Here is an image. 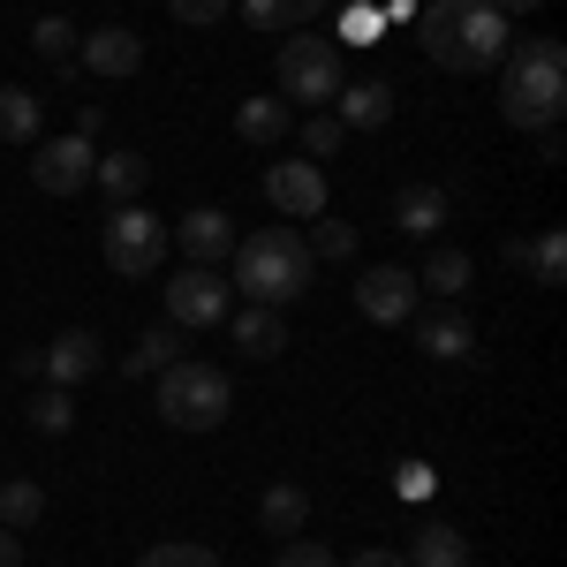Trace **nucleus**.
Listing matches in <instances>:
<instances>
[{
	"label": "nucleus",
	"mask_w": 567,
	"mask_h": 567,
	"mask_svg": "<svg viewBox=\"0 0 567 567\" xmlns=\"http://www.w3.org/2000/svg\"><path fill=\"white\" fill-rule=\"evenodd\" d=\"M175 355H182V326H152V333L130 349V371H136V379H144V371H167Z\"/></svg>",
	"instance_id": "obj_27"
},
{
	"label": "nucleus",
	"mask_w": 567,
	"mask_h": 567,
	"mask_svg": "<svg viewBox=\"0 0 567 567\" xmlns=\"http://www.w3.org/2000/svg\"><path fill=\"white\" fill-rule=\"evenodd\" d=\"M227 341L250 355V363H272V355L288 349V318L265 310V303H243V310H227Z\"/></svg>",
	"instance_id": "obj_13"
},
{
	"label": "nucleus",
	"mask_w": 567,
	"mask_h": 567,
	"mask_svg": "<svg viewBox=\"0 0 567 567\" xmlns=\"http://www.w3.org/2000/svg\"><path fill=\"white\" fill-rule=\"evenodd\" d=\"M136 567H219L213 545H197V537H167V545H152Z\"/></svg>",
	"instance_id": "obj_29"
},
{
	"label": "nucleus",
	"mask_w": 567,
	"mask_h": 567,
	"mask_svg": "<svg viewBox=\"0 0 567 567\" xmlns=\"http://www.w3.org/2000/svg\"><path fill=\"white\" fill-rule=\"evenodd\" d=\"M175 243L189 250V265H219V258H235V219L213 213V205H197V213L175 219Z\"/></svg>",
	"instance_id": "obj_15"
},
{
	"label": "nucleus",
	"mask_w": 567,
	"mask_h": 567,
	"mask_svg": "<svg viewBox=\"0 0 567 567\" xmlns=\"http://www.w3.org/2000/svg\"><path fill=\"white\" fill-rule=\"evenodd\" d=\"M333 122L341 130H386L393 122V84L386 76H355V84L333 91Z\"/></svg>",
	"instance_id": "obj_14"
},
{
	"label": "nucleus",
	"mask_w": 567,
	"mask_h": 567,
	"mask_svg": "<svg viewBox=\"0 0 567 567\" xmlns=\"http://www.w3.org/2000/svg\"><path fill=\"white\" fill-rule=\"evenodd\" d=\"M416 288H432V296H446V303H462V296L477 288V265H470V250L439 243L432 258H424V272H416Z\"/></svg>",
	"instance_id": "obj_21"
},
{
	"label": "nucleus",
	"mask_w": 567,
	"mask_h": 567,
	"mask_svg": "<svg viewBox=\"0 0 567 567\" xmlns=\"http://www.w3.org/2000/svg\"><path fill=\"white\" fill-rule=\"evenodd\" d=\"M265 205L288 219H318L326 213V167L318 159H280V167H265Z\"/></svg>",
	"instance_id": "obj_10"
},
{
	"label": "nucleus",
	"mask_w": 567,
	"mask_h": 567,
	"mask_svg": "<svg viewBox=\"0 0 567 567\" xmlns=\"http://www.w3.org/2000/svg\"><path fill=\"white\" fill-rule=\"evenodd\" d=\"M416 45L432 53V69L446 76H492L515 45V23L492 8V0H432L416 16Z\"/></svg>",
	"instance_id": "obj_1"
},
{
	"label": "nucleus",
	"mask_w": 567,
	"mask_h": 567,
	"mask_svg": "<svg viewBox=\"0 0 567 567\" xmlns=\"http://www.w3.org/2000/svg\"><path fill=\"white\" fill-rule=\"evenodd\" d=\"M91 182H99V197H106V205H136V197H144V182H152V159H144V152H106V159L91 167Z\"/></svg>",
	"instance_id": "obj_20"
},
{
	"label": "nucleus",
	"mask_w": 567,
	"mask_h": 567,
	"mask_svg": "<svg viewBox=\"0 0 567 567\" xmlns=\"http://www.w3.org/2000/svg\"><path fill=\"white\" fill-rule=\"evenodd\" d=\"M76 424V401H69V386H45L39 401H31V432H45V439H61Z\"/></svg>",
	"instance_id": "obj_30"
},
{
	"label": "nucleus",
	"mask_w": 567,
	"mask_h": 567,
	"mask_svg": "<svg viewBox=\"0 0 567 567\" xmlns=\"http://www.w3.org/2000/svg\"><path fill=\"white\" fill-rule=\"evenodd\" d=\"M235 8H243L258 31H296V23H310L326 0H235Z\"/></svg>",
	"instance_id": "obj_25"
},
{
	"label": "nucleus",
	"mask_w": 567,
	"mask_h": 567,
	"mask_svg": "<svg viewBox=\"0 0 567 567\" xmlns=\"http://www.w3.org/2000/svg\"><path fill=\"white\" fill-rule=\"evenodd\" d=\"M296 136H303V159H318V167H326V159H333V152H341V122H333V114H310V122H296Z\"/></svg>",
	"instance_id": "obj_32"
},
{
	"label": "nucleus",
	"mask_w": 567,
	"mask_h": 567,
	"mask_svg": "<svg viewBox=\"0 0 567 567\" xmlns=\"http://www.w3.org/2000/svg\"><path fill=\"white\" fill-rule=\"evenodd\" d=\"M310 272H318V258L303 250L296 227H258V235L235 243V288L265 310H288L310 288Z\"/></svg>",
	"instance_id": "obj_3"
},
{
	"label": "nucleus",
	"mask_w": 567,
	"mask_h": 567,
	"mask_svg": "<svg viewBox=\"0 0 567 567\" xmlns=\"http://www.w3.org/2000/svg\"><path fill=\"white\" fill-rule=\"evenodd\" d=\"M84 69L91 76H136L144 69V39L136 31H122V23H106V31H84Z\"/></svg>",
	"instance_id": "obj_17"
},
{
	"label": "nucleus",
	"mask_w": 567,
	"mask_h": 567,
	"mask_svg": "<svg viewBox=\"0 0 567 567\" xmlns=\"http://www.w3.org/2000/svg\"><path fill=\"white\" fill-rule=\"evenodd\" d=\"M409 567H470V537L454 523H416V537H409V553H401Z\"/></svg>",
	"instance_id": "obj_19"
},
{
	"label": "nucleus",
	"mask_w": 567,
	"mask_h": 567,
	"mask_svg": "<svg viewBox=\"0 0 567 567\" xmlns=\"http://www.w3.org/2000/svg\"><path fill=\"white\" fill-rule=\"evenodd\" d=\"M258 515H265V529H272V537H303V523H310V492H303V484H265Z\"/></svg>",
	"instance_id": "obj_23"
},
{
	"label": "nucleus",
	"mask_w": 567,
	"mask_h": 567,
	"mask_svg": "<svg viewBox=\"0 0 567 567\" xmlns=\"http://www.w3.org/2000/svg\"><path fill=\"white\" fill-rule=\"evenodd\" d=\"M303 250H310V258H333V265H341V258H355V227H349V219H333V213H318V235H310Z\"/></svg>",
	"instance_id": "obj_31"
},
{
	"label": "nucleus",
	"mask_w": 567,
	"mask_h": 567,
	"mask_svg": "<svg viewBox=\"0 0 567 567\" xmlns=\"http://www.w3.org/2000/svg\"><path fill=\"white\" fill-rule=\"evenodd\" d=\"M401 492H409V499H424V492H432V477H424V462H401Z\"/></svg>",
	"instance_id": "obj_38"
},
{
	"label": "nucleus",
	"mask_w": 567,
	"mask_h": 567,
	"mask_svg": "<svg viewBox=\"0 0 567 567\" xmlns=\"http://www.w3.org/2000/svg\"><path fill=\"white\" fill-rule=\"evenodd\" d=\"M99 363H106V341L91 326H69V333H53L39 349V371L53 386H84V379H99Z\"/></svg>",
	"instance_id": "obj_11"
},
{
	"label": "nucleus",
	"mask_w": 567,
	"mask_h": 567,
	"mask_svg": "<svg viewBox=\"0 0 567 567\" xmlns=\"http://www.w3.org/2000/svg\"><path fill=\"white\" fill-rule=\"evenodd\" d=\"M349 84L341 76V39H296L280 45V99H296V106H333V91Z\"/></svg>",
	"instance_id": "obj_6"
},
{
	"label": "nucleus",
	"mask_w": 567,
	"mask_h": 567,
	"mask_svg": "<svg viewBox=\"0 0 567 567\" xmlns=\"http://www.w3.org/2000/svg\"><path fill=\"white\" fill-rule=\"evenodd\" d=\"M272 567H341L318 537H280V553H272Z\"/></svg>",
	"instance_id": "obj_33"
},
{
	"label": "nucleus",
	"mask_w": 567,
	"mask_h": 567,
	"mask_svg": "<svg viewBox=\"0 0 567 567\" xmlns=\"http://www.w3.org/2000/svg\"><path fill=\"white\" fill-rule=\"evenodd\" d=\"M446 213H454L446 182H401V189H393V227L416 235V243H432L439 227H446Z\"/></svg>",
	"instance_id": "obj_12"
},
{
	"label": "nucleus",
	"mask_w": 567,
	"mask_h": 567,
	"mask_svg": "<svg viewBox=\"0 0 567 567\" xmlns=\"http://www.w3.org/2000/svg\"><path fill=\"white\" fill-rule=\"evenodd\" d=\"M167 243H175V227H159V213H144V205H114L106 227H99V258H106V272H122V280L159 272L167 265Z\"/></svg>",
	"instance_id": "obj_5"
},
{
	"label": "nucleus",
	"mask_w": 567,
	"mask_h": 567,
	"mask_svg": "<svg viewBox=\"0 0 567 567\" xmlns=\"http://www.w3.org/2000/svg\"><path fill=\"white\" fill-rule=\"evenodd\" d=\"M167 8H175V23H219L235 0H167Z\"/></svg>",
	"instance_id": "obj_35"
},
{
	"label": "nucleus",
	"mask_w": 567,
	"mask_h": 567,
	"mask_svg": "<svg viewBox=\"0 0 567 567\" xmlns=\"http://www.w3.org/2000/svg\"><path fill=\"white\" fill-rule=\"evenodd\" d=\"M31 136H39V99H31V91H0V144H31Z\"/></svg>",
	"instance_id": "obj_26"
},
{
	"label": "nucleus",
	"mask_w": 567,
	"mask_h": 567,
	"mask_svg": "<svg viewBox=\"0 0 567 567\" xmlns=\"http://www.w3.org/2000/svg\"><path fill=\"white\" fill-rule=\"evenodd\" d=\"M91 167H99L91 136H45L39 159H31V182L45 197H76V189H91Z\"/></svg>",
	"instance_id": "obj_8"
},
{
	"label": "nucleus",
	"mask_w": 567,
	"mask_h": 567,
	"mask_svg": "<svg viewBox=\"0 0 567 567\" xmlns=\"http://www.w3.org/2000/svg\"><path fill=\"white\" fill-rule=\"evenodd\" d=\"M349 567H409V560H401V553H386V545H363Z\"/></svg>",
	"instance_id": "obj_37"
},
{
	"label": "nucleus",
	"mask_w": 567,
	"mask_h": 567,
	"mask_svg": "<svg viewBox=\"0 0 567 567\" xmlns=\"http://www.w3.org/2000/svg\"><path fill=\"white\" fill-rule=\"evenodd\" d=\"M507 265H515V272H529V280H537V288H560L567 280V235L560 227H545V235H507Z\"/></svg>",
	"instance_id": "obj_16"
},
{
	"label": "nucleus",
	"mask_w": 567,
	"mask_h": 567,
	"mask_svg": "<svg viewBox=\"0 0 567 567\" xmlns=\"http://www.w3.org/2000/svg\"><path fill=\"white\" fill-rule=\"evenodd\" d=\"M31 53L69 69V53H76V23H69V16H39V23H31Z\"/></svg>",
	"instance_id": "obj_28"
},
{
	"label": "nucleus",
	"mask_w": 567,
	"mask_h": 567,
	"mask_svg": "<svg viewBox=\"0 0 567 567\" xmlns=\"http://www.w3.org/2000/svg\"><path fill=\"white\" fill-rule=\"evenodd\" d=\"M39 515H45L39 477H8V484H0V529H31Z\"/></svg>",
	"instance_id": "obj_24"
},
{
	"label": "nucleus",
	"mask_w": 567,
	"mask_h": 567,
	"mask_svg": "<svg viewBox=\"0 0 567 567\" xmlns=\"http://www.w3.org/2000/svg\"><path fill=\"white\" fill-rule=\"evenodd\" d=\"M379 23H386V16H379V8H363V0L341 8V39H349V45H371V39H379Z\"/></svg>",
	"instance_id": "obj_34"
},
{
	"label": "nucleus",
	"mask_w": 567,
	"mask_h": 567,
	"mask_svg": "<svg viewBox=\"0 0 567 567\" xmlns=\"http://www.w3.org/2000/svg\"><path fill=\"white\" fill-rule=\"evenodd\" d=\"M235 136H243V144H288V136H296V114H288L280 99H243V106H235Z\"/></svg>",
	"instance_id": "obj_22"
},
{
	"label": "nucleus",
	"mask_w": 567,
	"mask_h": 567,
	"mask_svg": "<svg viewBox=\"0 0 567 567\" xmlns=\"http://www.w3.org/2000/svg\"><path fill=\"white\" fill-rule=\"evenodd\" d=\"M499 114L507 130H553L567 114V45L560 39H523L499 61Z\"/></svg>",
	"instance_id": "obj_2"
},
{
	"label": "nucleus",
	"mask_w": 567,
	"mask_h": 567,
	"mask_svg": "<svg viewBox=\"0 0 567 567\" xmlns=\"http://www.w3.org/2000/svg\"><path fill=\"white\" fill-rule=\"evenodd\" d=\"M0 567H23V537L16 529H0Z\"/></svg>",
	"instance_id": "obj_39"
},
{
	"label": "nucleus",
	"mask_w": 567,
	"mask_h": 567,
	"mask_svg": "<svg viewBox=\"0 0 567 567\" xmlns=\"http://www.w3.org/2000/svg\"><path fill=\"white\" fill-rule=\"evenodd\" d=\"M537 159H553V167L567 159V136H560V122H553V130H537Z\"/></svg>",
	"instance_id": "obj_36"
},
{
	"label": "nucleus",
	"mask_w": 567,
	"mask_h": 567,
	"mask_svg": "<svg viewBox=\"0 0 567 567\" xmlns=\"http://www.w3.org/2000/svg\"><path fill=\"white\" fill-rule=\"evenodd\" d=\"M416 272H401V265H371L363 280H355V310L371 318V326H409L416 318Z\"/></svg>",
	"instance_id": "obj_9"
},
{
	"label": "nucleus",
	"mask_w": 567,
	"mask_h": 567,
	"mask_svg": "<svg viewBox=\"0 0 567 567\" xmlns=\"http://www.w3.org/2000/svg\"><path fill=\"white\" fill-rule=\"evenodd\" d=\"M499 16H529V8H545V0H492Z\"/></svg>",
	"instance_id": "obj_40"
},
{
	"label": "nucleus",
	"mask_w": 567,
	"mask_h": 567,
	"mask_svg": "<svg viewBox=\"0 0 567 567\" xmlns=\"http://www.w3.org/2000/svg\"><path fill=\"white\" fill-rule=\"evenodd\" d=\"M227 310H235V288L219 280V265H182L167 280V326H182V333L227 326Z\"/></svg>",
	"instance_id": "obj_7"
},
{
	"label": "nucleus",
	"mask_w": 567,
	"mask_h": 567,
	"mask_svg": "<svg viewBox=\"0 0 567 567\" xmlns=\"http://www.w3.org/2000/svg\"><path fill=\"white\" fill-rule=\"evenodd\" d=\"M227 409H235V386H227L219 363L175 355V363L159 371V424H175V432H219Z\"/></svg>",
	"instance_id": "obj_4"
},
{
	"label": "nucleus",
	"mask_w": 567,
	"mask_h": 567,
	"mask_svg": "<svg viewBox=\"0 0 567 567\" xmlns=\"http://www.w3.org/2000/svg\"><path fill=\"white\" fill-rule=\"evenodd\" d=\"M416 349L432 355V363H470L477 355V333H470V318L432 310V318H416Z\"/></svg>",
	"instance_id": "obj_18"
}]
</instances>
